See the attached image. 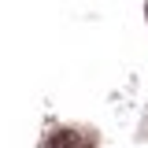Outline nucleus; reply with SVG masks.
<instances>
[{"label": "nucleus", "mask_w": 148, "mask_h": 148, "mask_svg": "<svg viewBox=\"0 0 148 148\" xmlns=\"http://www.w3.org/2000/svg\"><path fill=\"white\" fill-rule=\"evenodd\" d=\"M45 148H92V137L78 133V130H56L45 141Z\"/></svg>", "instance_id": "f257e3e1"}]
</instances>
